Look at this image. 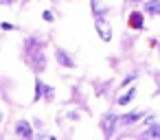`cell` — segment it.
Segmentation results:
<instances>
[{
  "label": "cell",
  "mask_w": 160,
  "mask_h": 140,
  "mask_svg": "<svg viewBox=\"0 0 160 140\" xmlns=\"http://www.w3.org/2000/svg\"><path fill=\"white\" fill-rule=\"evenodd\" d=\"M142 138H145V140H160V125L156 123V125L147 127L145 133H142Z\"/></svg>",
  "instance_id": "obj_4"
},
{
  "label": "cell",
  "mask_w": 160,
  "mask_h": 140,
  "mask_svg": "<svg viewBox=\"0 0 160 140\" xmlns=\"http://www.w3.org/2000/svg\"><path fill=\"white\" fill-rule=\"evenodd\" d=\"M44 20H48V22H51V20H53V13H51V11H44Z\"/></svg>",
  "instance_id": "obj_9"
},
{
  "label": "cell",
  "mask_w": 160,
  "mask_h": 140,
  "mask_svg": "<svg viewBox=\"0 0 160 140\" xmlns=\"http://www.w3.org/2000/svg\"><path fill=\"white\" fill-rule=\"evenodd\" d=\"M94 29L99 31V35H101L103 42H110L112 40V27H110V22L105 18H97L94 20Z\"/></svg>",
  "instance_id": "obj_1"
},
{
  "label": "cell",
  "mask_w": 160,
  "mask_h": 140,
  "mask_svg": "<svg viewBox=\"0 0 160 140\" xmlns=\"http://www.w3.org/2000/svg\"><path fill=\"white\" fill-rule=\"evenodd\" d=\"M132 24H134L136 29L140 27V16H138V13H132Z\"/></svg>",
  "instance_id": "obj_8"
},
{
  "label": "cell",
  "mask_w": 160,
  "mask_h": 140,
  "mask_svg": "<svg viewBox=\"0 0 160 140\" xmlns=\"http://www.w3.org/2000/svg\"><path fill=\"white\" fill-rule=\"evenodd\" d=\"M116 120H118V118H116L114 114H108V116L103 118V123H101V125H103V133H105L108 138L114 133V129H116Z\"/></svg>",
  "instance_id": "obj_2"
},
{
  "label": "cell",
  "mask_w": 160,
  "mask_h": 140,
  "mask_svg": "<svg viewBox=\"0 0 160 140\" xmlns=\"http://www.w3.org/2000/svg\"><path fill=\"white\" fill-rule=\"evenodd\" d=\"M11 2V0H0V5H9Z\"/></svg>",
  "instance_id": "obj_10"
},
{
  "label": "cell",
  "mask_w": 160,
  "mask_h": 140,
  "mask_svg": "<svg viewBox=\"0 0 160 140\" xmlns=\"http://www.w3.org/2000/svg\"><path fill=\"white\" fill-rule=\"evenodd\" d=\"M145 9L149 13H160V0H149V2H145Z\"/></svg>",
  "instance_id": "obj_6"
},
{
  "label": "cell",
  "mask_w": 160,
  "mask_h": 140,
  "mask_svg": "<svg viewBox=\"0 0 160 140\" xmlns=\"http://www.w3.org/2000/svg\"><path fill=\"white\" fill-rule=\"evenodd\" d=\"M16 131H18L20 136H24L27 140H31V138H33V129H31V125H29L27 120H20V123L16 125Z\"/></svg>",
  "instance_id": "obj_3"
},
{
  "label": "cell",
  "mask_w": 160,
  "mask_h": 140,
  "mask_svg": "<svg viewBox=\"0 0 160 140\" xmlns=\"http://www.w3.org/2000/svg\"><path fill=\"white\" fill-rule=\"evenodd\" d=\"M134 94H136L134 90H129V92H125V94H123V96L118 99V103H121V105H127V103H129V101L134 99Z\"/></svg>",
  "instance_id": "obj_7"
},
{
  "label": "cell",
  "mask_w": 160,
  "mask_h": 140,
  "mask_svg": "<svg viewBox=\"0 0 160 140\" xmlns=\"http://www.w3.org/2000/svg\"><path fill=\"white\" fill-rule=\"evenodd\" d=\"M57 61L59 64H64L66 68H72L75 64H72V59L68 57V53H64V51H57Z\"/></svg>",
  "instance_id": "obj_5"
}]
</instances>
